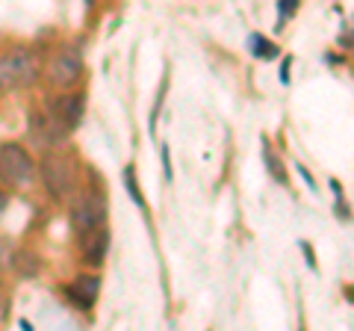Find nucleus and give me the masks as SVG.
Listing matches in <instances>:
<instances>
[{
	"label": "nucleus",
	"instance_id": "15",
	"mask_svg": "<svg viewBox=\"0 0 354 331\" xmlns=\"http://www.w3.org/2000/svg\"><path fill=\"white\" fill-rule=\"evenodd\" d=\"M3 314H6V299H3V293H0V319H3Z\"/></svg>",
	"mask_w": 354,
	"mask_h": 331
},
{
	"label": "nucleus",
	"instance_id": "6",
	"mask_svg": "<svg viewBox=\"0 0 354 331\" xmlns=\"http://www.w3.org/2000/svg\"><path fill=\"white\" fill-rule=\"evenodd\" d=\"M48 113H50V118L65 130V134H71V130H77V127H80V121H83L86 98H83L80 92L65 89V92H59V95L50 101Z\"/></svg>",
	"mask_w": 354,
	"mask_h": 331
},
{
	"label": "nucleus",
	"instance_id": "5",
	"mask_svg": "<svg viewBox=\"0 0 354 331\" xmlns=\"http://www.w3.org/2000/svg\"><path fill=\"white\" fill-rule=\"evenodd\" d=\"M106 216H109V204L97 190L83 193L71 204V228L77 234L88 231V228H97V225H106Z\"/></svg>",
	"mask_w": 354,
	"mask_h": 331
},
{
	"label": "nucleus",
	"instance_id": "14",
	"mask_svg": "<svg viewBox=\"0 0 354 331\" xmlns=\"http://www.w3.org/2000/svg\"><path fill=\"white\" fill-rule=\"evenodd\" d=\"M9 255H12L9 242H6V240H0V267H3V263H9Z\"/></svg>",
	"mask_w": 354,
	"mask_h": 331
},
{
	"label": "nucleus",
	"instance_id": "2",
	"mask_svg": "<svg viewBox=\"0 0 354 331\" xmlns=\"http://www.w3.org/2000/svg\"><path fill=\"white\" fill-rule=\"evenodd\" d=\"M41 60L39 51L30 45H15L0 53V95H12L21 89H30L39 80Z\"/></svg>",
	"mask_w": 354,
	"mask_h": 331
},
{
	"label": "nucleus",
	"instance_id": "11",
	"mask_svg": "<svg viewBox=\"0 0 354 331\" xmlns=\"http://www.w3.org/2000/svg\"><path fill=\"white\" fill-rule=\"evenodd\" d=\"M248 42H251L248 48H251V53H254V57H260V60H272V57H278V48H274L269 39L257 36V33H254V36H251Z\"/></svg>",
	"mask_w": 354,
	"mask_h": 331
},
{
	"label": "nucleus",
	"instance_id": "4",
	"mask_svg": "<svg viewBox=\"0 0 354 331\" xmlns=\"http://www.w3.org/2000/svg\"><path fill=\"white\" fill-rule=\"evenodd\" d=\"M83 71H86V65H83V57H80V51L77 48H62L53 53V60L48 65V83L53 86V89H74L77 83L83 80Z\"/></svg>",
	"mask_w": 354,
	"mask_h": 331
},
{
	"label": "nucleus",
	"instance_id": "1",
	"mask_svg": "<svg viewBox=\"0 0 354 331\" xmlns=\"http://www.w3.org/2000/svg\"><path fill=\"white\" fill-rule=\"evenodd\" d=\"M39 178L41 186L50 193V198L57 202H68L71 195L80 193V163L71 154H65L59 148H48L39 160Z\"/></svg>",
	"mask_w": 354,
	"mask_h": 331
},
{
	"label": "nucleus",
	"instance_id": "10",
	"mask_svg": "<svg viewBox=\"0 0 354 331\" xmlns=\"http://www.w3.org/2000/svg\"><path fill=\"white\" fill-rule=\"evenodd\" d=\"M9 267H12L21 278H36L41 272V260H39V255H32V251H12V255H9Z\"/></svg>",
	"mask_w": 354,
	"mask_h": 331
},
{
	"label": "nucleus",
	"instance_id": "12",
	"mask_svg": "<svg viewBox=\"0 0 354 331\" xmlns=\"http://www.w3.org/2000/svg\"><path fill=\"white\" fill-rule=\"evenodd\" d=\"M124 181H127V193L133 195V202H136L139 207H145V198H142V193H139V184H136V169H133V166H127V169H124Z\"/></svg>",
	"mask_w": 354,
	"mask_h": 331
},
{
	"label": "nucleus",
	"instance_id": "8",
	"mask_svg": "<svg viewBox=\"0 0 354 331\" xmlns=\"http://www.w3.org/2000/svg\"><path fill=\"white\" fill-rule=\"evenodd\" d=\"M30 134L36 136L39 145L48 151V148H59L62 139L68 136L65 130L50 118V113H41V109H32L30 113Z\"/></svg>",
	"mask_w": 354,
	"mask_h": 331
},
{
	"label": "nucleus",
	"instance_id": "13",
	"mask_svg": "<svg viewBox=\"0 0 354 331\" xmlns=\"http://www.w3.org/2000/svg\"><path fill=\"white\" fill-rule=\"evenodd\" d=\"M266 163H269V172L274 175V181H278V184H286V172H283L281 160L274 157V154H269V151H266Z\"/></svg>",
	"mask_w": 354,
	"mask_h": 331
},
{
	"label": "nucleus",
	"instance_id": "9",
	"mask_svg": "<svg viewBox=\"0 0 354 331\" xmlns=\"http://www.w3.org/2000/svg\"><path fill=\"white\" fill-rule=\"evenodd\" d=\"M97 293H101V278L97 275H77V278L65 287V296L71 299L74 307L88 311L97 302Z\"/></svg>",
	"mask_w": 354,
	"mask_h": 331
},
{
	"label": "nucleus",
	"instance_id": "3",
	"mask_svg": "<svg viewBox=\"0 0 354 331\" xmlns=\"http://www.w3.org/2000/svg\"><path fill=\"white\" fill-rule=\"evenodd\" d=\"M0 181L15 186V190H27L36 181V160L21 142H3L0 145Z\"/></svg>",
	"mask_w": 354,
	"mask_h": 331
},
{
	"label": "nucleus",
	"instance_id": "7",
	"mask_svg": "<svg viewBox=\"0 0 354 331\" xmlns=\"http://www.w3.org/2000/svg\"><path fill=\"white\" fill-rule=\"evenodd\" d=\"M77 251H80V260L86 267H104L106 263V251H109V228L97 225L77 234Z\"/></svg>",
	"mask_w": 354,
	"mask_h": 331
}]
</instances>
